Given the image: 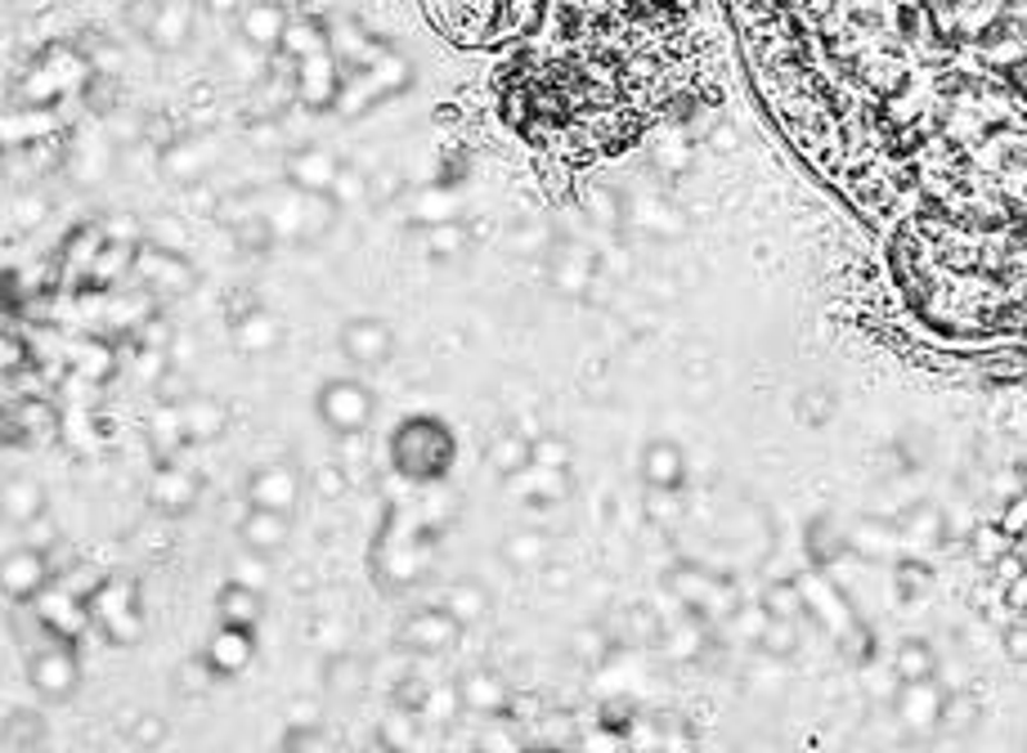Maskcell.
Returning a JSON list of instances; mask_svg holds the SVG:
<instances>
[{"mask_svg": "<svg viewBox=\"0 0 1027 753\" xmlns=\"http://www.w3.org/2000/svg\"><path fill=\"white\" fill-rule=\"evenodd\" d=\"M449 458H453V440H449V431L440 422L422 418V422H404L400 427V436H395V467L404 476L436 480V476H444Z\"/></svg>", "mask_w": 1027, "mask_h": 753, "instance_id": "cell-1", "label": "cell"}, {"mask_svg": "<svg viewBox=\"0 0 1027 753\" xmlns=\"http://www.w3.org/2000/svg\"><path fill=\"white\" fill-rule=\"evenodd\" d=\"M323 418L336 427V431H360L364 422H369V395L355 387V382H332L327 391H323Z\"/></svg>", "mask_w": 1027, "mask_h": 753, "instance_id": "cell-2", "label": "cell"}, {"mask_svg": "<svg viewBox=\"0 0 1027 753\" xmlns=\"http://www.w3.org/2000/svg\"><path fill=\"white\" fill-rule=\"evenodd\" d=\"M32 682L41 686V695H68L72 691V682H77V664H72V655L68 651H46L41 659H37V668H32Z\"/></svg>", "mask_w": 1027, "mask_h": 753, "instance_id": "cell-3", "label": "cell"}, {"mask_svg": "<svg viewBox=\"0 0 1027 753\" xmlns=\"http://www.w3.org/2000/svg\"><path fill=\"white\" fill-rule=\"evenodd\" d=\"M341 341H346L351 359H360V363H382L391 350V332L382 323H351Z\"/></svg>", "mask_w": 1027, "mask_h": 753, "instance_id": "cell-4", "label": "cell"}, {"mask_svg": "<svg viewBox=\"0 0 1027 753\" xmlns=\"http://www.w3.org/2000/svg\"><path fill=\"white\" fill-rule=\"evenodd\" d=\"M243 538L252 551H274L287 538V516H274V507H256L252 520L243 525Z\"/></svg>", "mask_w": 1027, "mask_h": 753, "instance_id": "cell-5", "label": "cell"}, {"mask_svg": "<svg viewBox=\"0 0 1027 753\" xmlns=\"http://www.w3.org/2000/svg\"><path fill=\"white\" fill-rule=\"evenodd\" d=\"M247 655H252V637H247V628H238V624H229V628L216 637V646H212V664H216L221 673L243 668Z\"/></svg>", "mask_w": 1027, "mask_h": 753, "instance_id": "cell-6", "label": "cell"}, {"mask_svg": "<svg viewBox=\"0 0 1027 753\" xmlns=\"http://www.w3.org/2000/svg\"><path fill=\"white\" fill-rule=\"evenodd\" d=\"M409 637L418 642V646H427V651H444L453 637H458V624H453V615H422V619H413L409 624Z\"/></svg>", "mask_w": 1027, "mask_h": 753, "instance_id": "cell-7", "label": "cell"}, {"mask_svg": "<svg viewBox=\"0 0 1027 753\" xmlns=\"http://www.w3.org/2000/svg\"><path fill=\"white\" fill-rule=\"evenodd\" d=\"M221 610H225V619H229V624H238V628H252V624L261 619V597H256V588H247V584H234V588H225V597H221Z\"/></svg>", "mask_w": 1027, "mask_h": 753, "instance_id": "cell-8", "label": "cell"}, {"mask_svg": "<svg viewBox=\"0 0 1027 753\" xmlns=\"http://www.w3.org/2000/svg\"><path fill=\"white\" fill-rule=\"evenodd\" d=\"M41 584H46V575H41V556L37 551H23V556L10 560V597H32Z\"/></svg>", "mask_w": 1027, "mask_h": 753, "instance_id": "cell-9", "label": "cell"}]
</instances>
